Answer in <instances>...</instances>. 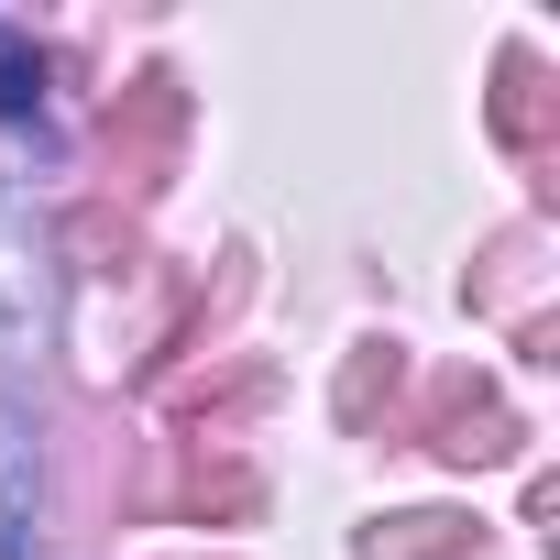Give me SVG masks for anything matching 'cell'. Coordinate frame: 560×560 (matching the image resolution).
Segmentation results:
<instances>
[{"label":"cell","instance_id":"6da1fadb","mask_svg":"<svg viewBox=\"0 0 560 560\" xmlns=\"http://www.w3.org/2000/svg\"><path fill=\"white\" fill-rule=\"evenodd\" d=\"M0 319H45V209L34 187H0Z\"/></svg>","mask_w":560,"mask_h":560},{"label":"cell","instance_id":"7a4b0ae2","mask_svg":"<svg viewBox=\"0 0 560 560\" xmlns=\"http://www.w3.org/2000/svg\"><path fill=\"white\" fill-rule=\"evenodd\" d=\"M23 527H34V429L0 396V538H23Z\"/></svg>","mask_w":560,"mask_h":560},{"label":"cell","instance_id":"3957f363","mask_svg":"<svg viewBox=\"0 0 560 560\" xmlns=\"http://www.w3.org/2000/svg\"><path fill=\"white\" fill-rule=\"evenodd\" d=\"M34 110H45V56L0 23V121H34Z\"/></svg>","mask_w":560,"mask_h":560}]
</instances>
